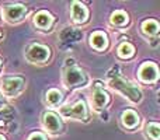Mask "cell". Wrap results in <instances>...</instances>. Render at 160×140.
<instances>
[{"mask_svg": "<svg viewBox=\"0 0 160 140\" xmlns=\"http://www.w3.org/2000/svg\"><path fill=\"white\" fill-rule=\"evenodd\" d=\"M3 107H4V102H3L2 97H0V108H3Z\"/></svg>", "mask_w": 160, "mask_h": 140, "instance_id": "20", "label": "cell"}, {"mask_svg": "<svg viewBox=\"0 0 160 140\" xmlns=\"http://www.w3.org/2000/svg\"><path fill=\"white\" fill-rule=\"evenodd\" d=\"M28 60L34 62V63H41V62L48 60L49 58V49L42 45H32L27 52Z\"/></svg>", "mask_w": 160, "mask_h": 140, "instance_id": "5", "label": "cell"}, {"mask_svg": "<svg viewBox=\"0 0 160 140\" xmlns=\"http://www.w3.org/2000/svg\"><path fill=\"white\" fill-rule=\"evenodd\" d=\"M110 85L114 88V90H118L119 93H122L125 97H128L132 102L141 101V98H142L141 91H139L135 85L131 84L129 81L124 80L122 77H118V76L112 77V79L110 80Z\"/></svg>", "mask_w": 160, "mask_h": 140, "instance_id": "1", "label": "cell"}, {"mask_svg": "<svg viewBox=\"0 0 160 140\" xmlns=\"http://www.w3.org/2000/svg\"><path fill=\"white\" fill-rule=\"evenodd\" d=\"M88 11L86 8V6H83L82 3L75 2L72 4V17L76 22H84L87 20Z\"/></svg>", "mask_w": 160, "mask_h": 140, "instance_id": "9", "label": "cell"}, {"mask_svg": "<svg viewBox=\"0 0 160 140\" xmlns=\"http://www.w3.org/2000/svg\"><path fill=\"white\" fill-rule=\"evenodd\" d=\"M146 133L149 135V138H152L153 140H159V133H160V128L158 123H149L146 126Z\"/></svg>", "mask_w": 160, "mask_h": 140, "instance_id": "18", "label": "cell"}, {"mask_svg": "<svg viewBox=\"0 0 160 140\" xmlns=\"http://www.w3.org/2000/svg\"><path fill=\"white\" fill-rule=\"evenodd\" d=\"M28 140H45V138H44V135H41V133H34Z\"/></svg>", "mask_w": 160, "mask_h": 140, "instance_id": "19", "label": "cell"}, {"mask_svg": "<svg viewBox=\"0 0 160 140\" xmlns=\"http://www.w3.org/2000/svg\"><path fill=\"white\" fill-rule=\"evenodd\" d=\"M142 31H143L146 35H149V36L156 35L158 31H159L158 21H155V20H146V21L142 24Z\"/></svg>", "mask_w": 160, "mask_h": 140, "instance_id": "13", "label": "cell"}, {"mask_svg": "<svg viewBox=\"0 0 160 140\" xmlns=\"http://www.w3.org/2000/svg\"><path fill=\"white\" fill-rule=\"evenodd\" d=\"M34 21H35V24L38 25L39 28H49L51 24H52L53 21V17L51 16L48 11H39L38 14H35V17H34Z\"/></svg>", "mask_w": 160, "mask_h": 140, "instance_id": "10", "label": "cell"}, {"mask_svg": "<svg viewBox=\"0 0 160 140\" xmlns=\"http://www.w3.org/2000/svg\"><path fill=\"white\" fill-rule=\"evenodd\" d=\"M93 101H94L96 108H102L108 102V94L105 93L104 90H96Z\"/></svg>", "mask_w": 160, "mask_h": 140, "instance_id": "14", "label": "cell"}, {"mask_svg": "<svg viewBox=\"0 0 160 140\" xmlns=\"http://www.w3.org/2000/svg\"><path fill=\"white\" fill-rule=\"evenodd\" d=\"M61 113L66 118H75V119H86L87 118V109H86L84 101H78L72 107H62Z\"/></svg>", "mask_w": 160, "mask_h": 140, "instance_id": "4", "label": "cell"}, {"mask_svg": "<svg viewBox=\"0 0 160 140\" xmlns=\"http://www.w3.org/2000/svg\"><path fill=\"white\" fill-rule=\"evenodd\" d=\"M133 53H135V49H133V46L131 44L124 42L122 45H119V48H118V56L119 58L128 59V58H131Z\"/></svg>", "mask_w": 160, "mask_h": 140, "instance_id": "16", "label": "cell"}, {"mask_svg": "<svg viewBox=\"0 0 160 140\" xmlns=\"http://www.w3.org/2000/svg\"><path fill=\"white\" fill-rule=\"evenodd\" d=\"M44 125L49 132H58L62 128L61 121H59V118L53 112H47L44 115Z\"/></svg>", "mask_w": 160, "mask_h": 140, "instance_id": "8", "label": "cell"}, {"mask_svg": "<svg viewBox=\"0 0 160 140\" xmlns=\"http://www.w3.org/2000/svg\"><path fill=\"white\" fill-rule=\"evenodd\" d=\"M86 83V77L83 74V71L78 69L76 66L68 67L65 71V84L66 87H78V85H83Z\"/></svg>", "mask_w": 160, "mask_h": 140, "instance_id": "3", "label": "cell"}, {"mask_svg": "<svg viewBox=\"0 0 160 140\" xmlns=\"http://www.w3.org/2000/svg\"><path fill=\"white\" fill-rule=\"evenodd\" d=\"M139 77L145 83L156 81V79H158V66L155 63H145L139 70Z\"/></svg>", "mask_w": 160, "mask_h": 140, "instance_id": "6", "label": "cell"}, {"mask_svg": "<svg viewBox=\"0 0 160 140\" xmlns=\"http://www.w3.org/2000/svg\"><path fill=\"white\" fill-rule=\"evenodd\" d=\"M0 140H4V138H2V136H0Z\"/></svg>", "mask_w": 160, "mask_h": 140, "instance_id": "21", "label": "cell"}, {"mask_svg": "<svg viewBox=\"0 0 160 140\" xmlns=\"http://www.w3.org/2000/svg\"><path fill=\"white\" fill-rule=\"evenodd\" d=\"M90 44H91V46L98 49V51L104 49V48L107 46V35H105L104 32L97 31V32H94L90 35Z\"/></svg>", "mask_w": 160, "mask_h": 140, "instance_id": "11", "label": "cell"}, {"mask_svg": "<svg viewBox=\"0 0 160 140\" xmlns=\"http://www.w3.org/2000/svg\"><path fill=\"white\" fill-rule=\"evenodd\" d=\"M122 123L127 128H135L139 123V116L136 115L135 111L127 109L122 112Z\"/></svg>", "mask_w": 160, "mask_h": 140, "instance_id": "12", "label": "cell"}, {"mask_svg": "<svg viewBox=\"0 0 160 140\" xmlns=\"http://www.w3.org/2000/svg\"><path fill=\"white\" fill-rule=\"evenodd\" d=\"M128 22V14L124 13V11L118 10L115 11V13H112V16H111V24L114 25H124Z\"/></svg>", "mask_w": 160, "mask_h": 140, "instance_id": "15", "label": "cell"}, {"mask_svg": "<svg viewBox=\"0 0 160 140\" xmlns=\"http://www.w3.org/2000/svg\"><path fill=\"white\" fill-rule=\"evenodd\" d=\"M25 13H27V8H25L22 4L7 6L4 10L6 18H7L8 21H18V20H21L22 17L25 16Z\"/></svg>", "mask_w": 160, "mask_h": 140, "instance_id": "7", "label": "cell"}, {"mask_svg": "<svg viewBox=\"0 0 160 140\" xmlns=\"http://www.w3.org/2000/svg\"><path fill=\"white\" fill-rule=\"evenodd\" d=\"M22 85H24V80L21 77H8L2 81V91L4 95L13 97L21 91Z\"/></svg>", "mask_w": 160, "mask_h": 140, "instance_id": "2", "label": "cell"}, {"mask_svg": "<svg viewBox=\"0 0 160 140\" xmlns=\"http://www.w3.org/2000/svg\"><path fill=\"white\" fill-rule=\"evenodd\" d=\"M47 101L49 102L51 105H58L59 102L62 101V94H61V91L55 90V88L49 90V91L47 93Z\"/></svg>", "mask_w": 160, "mask_h": 140, "instance_id": "17", "label": "cell"}]
</instances>
